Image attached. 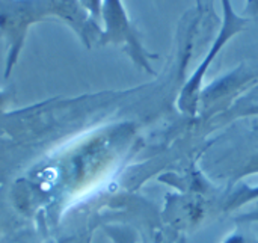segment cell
Wrapping results in <instances>:
<instances>
[{"instance_id": "cell-8", "label": "cell", "mask_w": 258, "mask_h": 243, "mask_svg": "<svg viewBox=\"0 0 258 243\" xmlns=\"http://www.w3.org/2000/svg\"><path fill=\"white\" fill-rule=\"evenodd\" d=\"M106 233L109 234V237L112 239L113 243H136L135 234L122 227H107Z\"/></svg>"}, {"instance_id": "cell-6", "label": "cell", "mask_w": 258, "mask_h": 243, "mask_svg": "<svg viewBox=\"0 0 258 243\" xmlns=\"http://www.w3.org/2000/svg\"><path fill=\"white\" fill-rule=\"evenodd\" d=\"M258 201V186H248V185H240L237 189H234L224 203V210L225 212H236L246 204H252Z\"/></svg>"}, {"instance_id": "cell-12", "label": "cell", "mask_w": 258, "mask_h": 243, "mask_svg": "<svg viewBox=\"0 0 258 243\" xmlns=\"http://www.w3.org/2000/svg\"><path fill=\"white\" fill-rule=\"evenodd\" d=\"M224 243H248V239L243 237L242 234H231Z\"/></svg>"}, {"instance_id": "cell-9", "label": "cell", "mask_w": 258, "mask_h": 243, "mask_svg": "<svg viewBox=\"0 0 258 243\" xmlns=\"http://www.w3.org/2000/svg\"><path fill=\"white\" fill-rule=\"evenodd\" d=\"M252 204H254V207L251 210L236 216L234 221L239 224H258V201L252 203Z\"/></svg>"}, {"instance_id": "cell-10", "label": "cell", "mask_w": 258, "mask_h": 243, "mask_svg": "<svg viewBox=\"0 0 258 243\" xmlns=\"http://www.w3.org/2000/svg\"><path fill=\"white\" fill-rule=\"evenodd\" d=\"M80 3H82V6L86 9V12L94 20L101 17V5H103V0H80Z\"/></svg>"}, {"instance_id": "cell-4", "label": "cell", "mask_w": 258, "mask_h": 243, "mask_svg": "<svg viewBox=\"0 0 258 243\" xmlns=\"http://www.w3.org/2000/svg\"><path fill=\"white\" fill-rule=\"evenodd\" d=\"M254 80L255 76L249 68H246L245 65L237 67L236 70L215 80L207 88H203L200 95L198 112L201 109L209 110L210 107H221L222 103H228L239 92L248 88Z\"/></svg>"}, {"instance_id": "cell-5", "label": "cell", "mask_w": 258, "mask_h": 243, "mask_svg": "<svg viewBox=\"0 0 258 243\" xmlns=\"http://www.w3.org/2000/svg\"><path fill=\"white\" fill-rule=\"evenodd\" d=\"M166 215L180 228H189L201 222L204 207L200 197H172L166 203Z\"/></svg>"}, {"instance_id": "cell-13", "label": "cell", "mask_w": 258, "mask_h": 243, "mask_svg": "<svg viewBox=\"0 0 258 243\" xmlns=\"http://www.w3.org/2000/svg\"><path fill=\"white\" fill-rule=\"evenodd\" d=\"M91 237H92V234L89 231V233H85V234H82V236H79V237H76V239H73V240L67 243H91Z\"/></svg>"}, {"instance_id": "cell-3", "label": "cell", "mask_w": 258, "mask_h": 243, "mask_svg": "<svg viewBox=\"0 0 258 243\" xmlns=\"http://www.w3.org/2000/svg\"><path fill=\"white\" fill-rule=\"evenodd\" d=\"M101 17L104 21L101 41L122 45L138 67L150 74H156L151 67V59H157V54L150 53L141 42L138 30L130 21L122 0H103Z\"/></svg>"}, {"instance_id": "cell-7", "label": "cell", "mask_w": 258, "mask_h": 243, "mask_svg": "<svg viewBox=\"0 0 258 243\" xmlns=\"http://www.w3.org/2000/svg\"><path fill=\"white\" fill-rule=\"evenodd\" d=\"M252 174H258V150L254 151L243 163H240L236 168V172L233 175V181L236 183L240 178L248 177V175H252Z\"/></svg>"}, {"instance_id": "cell-11", "label": "cell", "mask_w": 258, "mask_h": 243, "mask_svg": "<svg viewBox=\"0 0 258 243\" xmlns=\"http://www.w3.org/2000/svg\"><path fill=\"white\" fill-rule=\"evenodd\" d=\"M248 18H255L258 17V0H248L246 8H245V17Z\"/></svg>"}, {"instance_id": "cell-2", "label": "cell", "mask_w": 258, "mask_h": 243, "mask_svg": "<svg viewBox=\"0 0 258 243\" xmlns=\"http://www.w3.org/2000/svg\"><path fill=\"white\" fill-rule=\"evenodd\" d=\"M222 5V23L219 27L218 35L215 36L212 47L209 48L204 59L200 62V65L194 70V73L189 76V79L184 82V85L180 89L177 106L181 113H186L189 116H195L198 113V104H200V95L203 91V82L204 77L218 57V54L224 50V47L240 32H243L248 26L249 18L245 15H239L231 0H221Z\"/></svg>"}, {"instance_id": "cell-1", "label": "cell", "mask_w": 258, "mask_h": 243, "mask_svg": "<svg viewBox=\"0 0 258 243\" xmlns=\"http://www.w3.org/2000/svg\"><path fill=\"white\" fill-rule=\"evenodd\" d=\"M50 14L60 17L73 26L86 45H91L95 39H101V29L82 6L80 0H2L0 30L8 36L11 44L8 71L20 51L27 26Z\"/></svg>"}]
</instances>
